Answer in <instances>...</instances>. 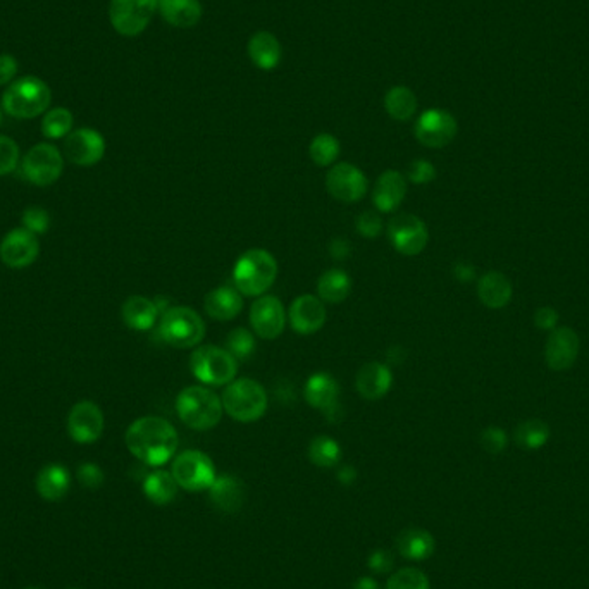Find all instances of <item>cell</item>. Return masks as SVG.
<instances>
[{
	"instance_id": "cell-20",
	"label": "cell",
	"mask_w": 589,
	"mask_h": 589,
	"mask_svg": "<svg viewBox=\"0 0 589 589\" xmlns=\"http://www.w3.org/2000/svg\"><path fill=\"white\" fill-rule=\"evenodd\" d=\"M579 355V336L571 328H556L547 340L545 359L553 370L572 368Z\"/></svg>"
},
{
	"instance_id": "cell-6",
	"label": "cell",
	"mask_w": 589,
	"mask_h": 589,
	"mask_svg": "<svg viewBox=\"0 0 589 589\" xmlns=\"http://www.w3.org/2000/svg\"><path fill=\"white\" fill-rule=\"evenodd\" d=\"M159 336L174 349H193L205 336V324L192 307H169L161 317Z\"/></svg>"
},
{
	"instance_id": "cell-19",
	"label": "cell",
	"mask_w": 589,
	"mask_h": 589,
	"mask_svg": "<svg viewBox=\"0 0 589 589\" xmlns=\"http://www.w3.org/2000/svg\"><path fill=\"white\" fill-rule=\"evenodd\" d=\"M290 326L298 334H313L326 323V307L319 296L300 294L290 305Z\"/></svg>"
},
{
	"instance_id": "cell-5",
	"label": "cell",
	"mask_w": 589,
	"mask_h": 589,
	"mask_svg": "<svg viewBox=\"0 0 589 589\" xmlns=\"http://www.w3.org/2000/svg\"><path fill=\"white\" fill-rule=\"evenodd\" d=\"M222 408L238 423H256L267 410V393L264 387L248 378L231 381L222 393Z\"/></svg>"
},
{
	"instance_id": "cell-14",
	"label": "cell",
	"mask_w": 589,
	"mask_h": 589,
	"mask_svg": "<svg viewBox=\"0 0 589 589\" xmlns=\"http://www.w3.org/2000/svg\"><path fill=\"white\" fill-rule=\"evenodd\" d=\"M106 154L104 136L92 128L71 131L64 142V157L76 166H95Z\"/></svg>"
},
{
	"instance_id": "cell-53",
	"label": "cell",
	"mask_w": 589,
	"mask_h": 589,
	"mask_svg": "<svg viewBox=\"0 0 589 589\" xmlns=\"http://www.w3.org/2000/svg\"><path fill=\"white\" fill-rule=\"evenodd\" d=\"M24 589H45V588H40V586H30V588H24Z\"/></svg>"
},
{
	"instance_id": "cell-17",
	"label": "cell",
	"mask_w": 589,
	"mask_h": 589,
	"mask_svg": "<svg viewBox=\"0 0 589 589\" xmlns=\"http://www.w3.org/2000/svg\"><path fill=\"white\" fill-rule=\"evenodd\" d=\"M104 424L100 407L90 400H83L73 406L68 416V433L74 442L89 444L102 436Z\"/></svg>"
},
{
	"instance_id": "cell-2",
	"label": "cell",
	"mask_w": 589,
	"mask_h": 589,
	"mask_svg": "<svg viewBox=\"0 0 589 589\" xmlns=\"http://www.w3.org/2000/svg\"><path fill=\"white\" fill-rule=\"evenodd\" d=\"M277 262L264 248L247 250L235 264V288L245 296H262L276 281Z\"/></svg>"
},
{
	"instance_id": "cell-18",
	"label": "cell",
	"mask_w": 589,
	"mask_h": 589,
	"mask_svg": "<svg viewBox=\"0 0 589 589\" xmlns=\"http://www.w3.org/2000/svg\"><path fill=\"white\" fill-rule=\"evenodd\" d=\"M305 400L309 406L321 410L328 419H340V385L328 372H317L305 383Z\"/></svg>"
},
{
	"instance_id": "cell-11",
	"label": "cell",
	"mask_w": 589,
	"mask_h": 589,
	"mask_svg": "<svg viewBox=\"0 0 589 589\" xmlns=\"http://www.w3.org/2000/svg\"><path fill=\"white\" fill-rule=\"evenodd\" d=\"M388 237L395 250L407 257L423 254L429 241L425 222L414 214H398L388 224Z\"/></svg>"
},
{
	"instance_id": "cell-3",
	"label": "cell",
	"mask_w": 589,
	"mask_h": 589,
	"mask_svg": "<svg viewBox=\"0 0 589 589\" xmlns=\"http://www.w3.org/2000/svg\"><path fill=\"white\" fill-rule=\"evenodd\" d=\"M52 92L37 76H24L13 81L2 95V109L16 119H33L49 109Z\"/></svg>"
},
{
	"instance_id": "cell-45",
	"label": "cell",
	"mask_w": 589,
	"mask_h": 589,
	"mask_svg": "<svg viewBox=\"0 0 589 589\" xmlns=\"http://www.w3.org/2000/svg\"><path fill=\"white\" fill-rule=\"evenodd\" d=\"M78 481L89 490H98L104 484L106 476H104V471L97 463L85 462L78 467Z\"/></svg>"
},
{
	"instance_id": "cell-35",
	"label": "cell",
	"mask_w": 589,
	"mask_h": 589,
	"mask_svg": "<svg viewBox=\"0 0 589 589\" xmlns=\"http://www.w3.org/2000/svg\"><path fill=\"white\" fill-rule=\"evenodd\" d=\"M550 440V427L539 419H529L519 424L516 429V442L520 448L539 450Z\"/></svg>"
},
{
	"instance_id": "cell-36",
	"label": "cell",
	"mask_w": 589,
	"mask_h": 589,
	"mask_svg": "<svg viewBox=\"0 0 589 589\" xmlns=\"http://www.w3.org/2000/svg\"><path fill=\"white\" fill-rule=\"evenodd\" d=\"M73 129V114L66 108H54L45 112L42 119V133L51 140L64 138Z\"/></svg>"
},
{
	"instance_id": "cell-25",
	"label": "cell",
	"mask_w": 589,
	"mask_h": 589,
	"mask_svg": "<svg viewBox=\"0 0 589 589\" xmlns=\"http://www.w3.org/2000/svg\"><path fill=\"white\" fill-rule=\"evenodd\" d=\"M35 486H37L38 495L43 500L57 501L68 495L71 488V474L61 463H49L43 469H40Z\"/></svg>"
},
{
	"instance_id": "cell-51",
	"label": "cell",
	"mask_w": 589,
	"mask_h": 589,
	"mask_svg": "<svg viewBox=\"0 0 589 589\" xmlns=\"http://www.w3.org/2000/svg\"><path fill=\"white\" fill-rule=\"evenodd\" d=\"M338 481L343 484V486H351L355 481H357V471L351 467V465H345L338 471Z\"/></svg>"
},
{
	"instance_id": "cell-34",
	"label": "cell",
	"mask_w": 589,
	"mask_h": 589,
	"mask_svg": "<svg viewBox=\"0 0 589 589\" xmlns=\"http://www.w3.org/2000/svg\"><path fill=\"white\" fill-rule=\"evenodd\" d=\"M309 459L317 467L332 469L341 461V446L330 436H315L309 444Z\"/></svg>"
},
{
	"instance_id": "cell-41",
	"label": "cell",
	"mask_w": 589,
	"mask_h": 589,
	"mask_svg": "<svg viewBox=\"0 0 589 589\" xmlns=\"http://www.w3.org/2000/svg\"><path fill=\"white\" fill-rule=\"evenodd\" d=\"M21 222H23V228L32 231V233H45L51 226V216L45 209L42 207H30L23 212V218H21Z\"/></svg>"
},
{
	"instance_id": "cell-22",
	"label": "cell",
	"mask_w": 589,
	"mask_h": 589,
	"mask_svg": "<svg viewBox=\"0 0 589 589\" xmlns=\"http://www.w3.org/2000/svg\"><path fill=\"white\" fill-rule=\"evenodd\" d=\"M393 385V374L385 364L369 362L359 369L355 387L362 398L366 400H379L387 395Z\"/></svg>"
},
{
	"instance_id": "cell-12",
	"label": "cell",
	"mask_w": 589,
	"mask_h": 589,
	"mask_svg": "<svg viewBox=\"0 0 589 589\" xmlns=\"http://www.w3.org/2000/svg\"><path fill=\"white\" fill-rule=\"evenodd\" d=\"M457 119L448 111L429 109L424 111L416 123V138L424 147L443 148L450 145L457 136Z\"/></svg>"
},
{
	"instance_id": "cell-46",
	"label": "cell",
	"mask_w": 589,
	"mask_h": 589,
	"mask_svg": "<svg viewBox=\"0 0 589 589\" xmlns=\"http://www.w3.org/2000/svg\"><path fill=\"white\" fill-rule=\"evenodd\" d=\"M393 566H395V556L385 548L374 550L369 556V569L374 574H388L393 569Z\"/></svg>"
},
{
	"instance_id": "cell-50",
	"label": "cell",
	"mask_w": 589,
	"mask_h": 589,
	"mask_svg": "<svg viewBox=\"0 0 589 589\" xmlns=\"http://www.w3.org/2000/svg\"><path fill=\"white\" fill-rule=\"evenodd\" d=\"M453 273H455V276H457V279L459 281H462V283H467V281H472L474 279V276H476V271H474V267L471 266V264H457L455 266V269H453Z\"/></svg>"
},
{
	"instance_id": "cell-29",
	"label": "cell",
	"mask_w": 589,
	"mask_h": 589,
	"mask_svg": "<svg viewBox=\"0 0 589 589\" xmlns=\"http://www.w3.org/2000/svg\"><path fill=\"white\" fill-rule=\"evenodd\" d=\"M479 300L488 309H503L512 298V285L501 273H486L478 281Z\"/></svg>"
},
{
	"instance_id": "cell-28",
	"label": "cell",
	"mask_w": 589,
	"mask_h": 589,
	"mask_svg": "<svg viewBox=\"0 0 589 589\" xmlns=\"http://www.w3.org/2000/svg\"><path fill=\"white\" fill-rule=\"evenodd\" d=\"M157 9L174 28H193L202 18L199 0H157Z\"/></svg>"
},
{
	"instance_id": "cell-21",
	"label": "cell",
	"mask_w": 589,
	"mask_h": 589,
	"mask_svg": "<svg viewBox=\"0 0 589 589\" xmlns=\"http://www.w3.org/2000/svg\"><path fill=\"white\" fill-rule=\"evenodd\" d=\"M406 195V176L400 171L388 169L376 182L372 192V202L378 207L379 212H393L402 205Z\"/></svg>"
},
{
	"instance_id": "cell-26",
	"label": "cell",
	"mask_w": 589,
	"mask_h": 589,
	"mask_svg": "<svg viewBox=\"0 0 589 589\" xmlns=\"http://www.w3.org/2000/svg\"><path fill=\"white\" fill-rule=\"evenodd\" d=\"M248 57L262 71H273L281 62L283 49L281 43L273 33L258 32L248 40Z\"/></svg>"
},
{
	"instance_id": "cell-8",
	"label": "cell",
	"mask_w": 589,
	"mask_h": 589,
	"mask_svg": "<svg viewBox=\"0 0 589 589\" xmlns=\"http://www.w3.org/2000/svg\"><path fill=\"white\" fill-rule=\"evenodd\" d=\"M171 474L176 479L178 486L186 491H203L216 481V467L203 452L186 450L180 453L174 462Z\"/></svg>"
},
{
	"instance_id": "cell-24",
	"label": "cell",
	"mask_w": 589,
	"mask_h": 589,
	"mask_svg": "<svg viewBox=\"0 0 589 589\" xmlns=\"http://www.w3.org/2000/svg\"><path fill=\"white\" fill-rule=\"evenodd\" d=\"M205 313L216 321H231L243 309V298L233 286H220L209 292L203 302Z\"/></svg>"
},
{
	"instance_id": "cell-39",
	"label": "cell",
	"mask_w": 589,
	"mask_h": 589,
	"mask_svg": "<svg viewBox=\"0 0 589 589\" xmlns=\"http://www.w3.org/2000/svg\"><path fill=\"white\" fill-rule=\"evenodd\" d=\"M387 589H429V579L423 571L407 567L388 579Z\"/></svg>"
},
{
	"instance_id": "cell-49",
	"label": "cell",
	"mask_w": 589,
	"mask_h": 589,
	"mask_svg": "<svg viewBox=\"0 0 589 589\" xmlns=\"http://www.w3.org/2000/svg\"><path fill=\"white\" fill-rule=\"evenodd\" d=\"M351 252V243H349L347 239L334 238L332 243H330V254H332V257L336 258V260H343V258L349 257Z\"/></svg>"
},
{
	"instance_id": "cell-38",
	"label": "cell",
	"mask_w": 589,
	"mask_h": 589,
	"mask_svg": "<svg viewBox=\"0 0 589 589\" xmlns=\"http://www.w3.org/2000/svg\"><path fill=\"white\" fill-rule=\"evenodd\" d=\"M226 351H229L237 360H245L256 351V338L248 330L237 328L226 338Z\"/></svg>"
},
{
	"instance_id": "cell-32",
	"label": "cell",
	"mask_w": 589,
	"mask_h": 589,
	"mask_svg": "<svg viewBox=\"0 0 589 589\" xmlns=\"http://www.w3.org/2000/svg\"><path fill=\"white\" fill-rule=\"evenodd\" d=\"M178 482L167 471H154L144 481V493L155 505H167L178 495Z\"/></svg>"
},
{
	"instance_id": "cell-30",
	"label": "cell",
	"mask_w": 589,
	"mask_h": 589,
	"mask_svg": "<svg viewBox=\"0 0 589 589\" xmlns=\"http://www.w3.org/2000/svg\"><path fill=\"white\" fill-rule=\"evenodd\" d=\"M435 538L433 534L419 528H410L398 534L397 548L402 556L408 560H425L435 553Z\"/></svg>"
},
{
	"instance_id": "cell-43",
	"label": "cell",
	"mask_w": 589,
	"mask_h": 589,
	"mask_svg": "<svg viewBox=\"0 0 589 589\" xmlns=\"http://www.w3.org/2000/svg\"><path fill=\"white\" fill-rule=\"evenodd\" d=\"M507 443H509L507 433L501 427L491 425L484 429L481 435V444L488 453H501L507 448Z\"/></svg>"
},
{
	"instance_id": "cell-13",
	"label": "cell",
	"mask_w": 589,
	"mask_h": 589,
	"mask_svg": "<svg viewBox=\"0 0 589 589\" xmlns=\"http://www.w3.org/2000/svg\"><path fill=\"white\" fill-rule=\"evenodd\" d=\"M326 188L332 199L340 202H359L368 192V178L353 164L340 163L326 176Z\"/></svg>"
},
{
	"instance_id": "cell-23",
	"label": "cell",
	"mask_w": 589,
	"mask_h": 589,
	"mask_svg": "<svg viewBox=\"0 0 589 589\" xmlns=\"http://www.w3.org/2000/svg\"><path fill=\"white\" fill-rule=\"evenodd\" d=\"M210 501L224 512V514H237L245 503V486L241 479L231 474L216 478L212 486L209 488Z\"/></svg>"
},
{
	"instance_id": "cell-7",
	"label": "cell",
	"mask_w": 589,
	"mask_h": 589,
	"mask_svg": "<svg viewBox=\"0 0 589 589\" xmlns=\"http://www.w3.org/2000/svg\"><path fill=\"white\" fill-rule=\"evenodd\" d=\"M190 369L193 376L205 385L224 387L235 381L238 372V360L226 349L216 345H203L192 353Z\"/></svg>"
},
{
	"instance_id": "cell-9",
	"label": "cell",
	"mask_w": 589,
	"mask_h": 589,
	"mask_svg": "<svg viewBox=\"0 0 589 589\" xmlns=\"http://www.w3.org/2000/svg\"><path fill=\"white\" fill-rule=\"evenodd\" d=\"M157 13V0H111L109 19L123 37H136L147 30Z\"/></svg>"
},
{
	"instance_id": "cell-16",
	"label": "cell",
	"mask_w": 589,
	"mask_h": 589,
	"mask_svg": "<svg viewBox=\"0 0 589 589\" xmlns=\"http://www.w3.org/2000/svg\"><path fill=\"white\" fill-rule=\"evenodd\" d=\"M40 254V243L37 235L18 228L9 231L0 243V258L7 267L23 269L32 266Z\"/></svg>"
},
{
	"instance_id": "cell-27",
	"label": "cell",
	"mask_w": 589,
	"mask_h": 589,
	"mask_svg": "<svg viewBox=\"0 0 589 589\" xmlns=\"http://www.w3.org/2000/svg\"><path fill=\"white\" fill-rule=\"evenodd\" d=\"M157 315H159V309L155 302L140 294L129 296L121 309V317L125 324L135 332H147L150 328H154Z\"/></svg>"
},
{
	"instance_id": "cell-33",
	"label": "cell",
	"mask_w": 589,
	"mask_h": 589,
	"mask_svg": "<svg viewBox=\"0 0 589 589\" xmlns=\"http://www.w3.org/2000/svg\"><path fill=\"white\" fill-rule=\"evenodd\" d=\"M385 109L395 121H408L417 111V97L407 87H395L388 90Z\"/></svg>"
},
{
	"instance_id": "cell-48",
	"label": "cell",
	"mask_w": 589,
	"mask_h": 589,
	"mask_svg": "<svg viewBox=\"0 0 589 589\" xmlns=\"http://www.w3.org/2000/svg\"><path fill=\"white\" fill-rule=\"evenodd\" d=\"M534 323L541 330H553L558 323V313L552 307H541L534 313Z\"/></svg>"
},
{
	"instance_id": "cell-10",
	"label": "cell",
	"mask_w": 589,
	"mask_h": 589,
	"mask_svg": "<svg viewBox=\"0 0 589 589\" xmlns=\"http://www.w3.org/2000/svg\"><path fill=\"white\" fill-rule=\"evenodd\" d=\"M64 169V155L51 144H38L23 159V173L30 183L49 186L56 183Z\"/></svg>"
},
{
	"instance_id": "cell-15",
	"label": "cell",
	"mask_w": 589,
	"mask_h": 589,
	"mask_svg": "<svg viewBox=\"0 0 589 589\" xmlns=\"http://www.w3.org/2000/svg\"><path fill=\"white\" fill-rule=\"evenodd\" d=\"M250 324L262 340H276L285 332L286 313L281 300L273 294H262L250 309Z\"/></svg>"
},
{
	"instance_id": "cell-40",
	"label": "cell",
	"mask_w": 589,
	"mask_h": 589,
	"mask_svg": "<svg viewBox=\"0 0 589 589\" xmlns=\"http://www.w3.org/2000/svg\"><path fill=\"white\" fill-rule=\"evenodd\" d=\"M18 144L9 136L0 135V176L11 174L18 166Z\"/></svg>"
},
{
	"instance_id": "cell-37",
	"label": "cell",
	"mask_w": 589,
	"mask_h": 589,
	"mask_svg": "<svg viewBox=\"0 0 589 589\" xmlns=\"http://www.w3.org/2000/svg\"><path fill=\"white\" fill-rule=\"evenodd\" d=\"M340 142L330 133H321L313 138L309 147V155L313 164L319 167L332 166L340 155Z\"/></svg>"
},
{
	"instance_id": "cell-52",
	"label": "cell",
	"mask_w": 589,
	"mask_h": 589,
	"mask_svg": "<svg viewBox=\"0 0 589 589\" xmlns=\"http://www.w3.org/2000/svg\"><path fill=\"white\" fill-rule=\"evenodd\" d=\"M353 589H379V584L376 579L372 577H360L355 584H353Z\"/></svg>"
},
{
	"instance_id": "cell-54",
	"label": "cell",
	"mask_w": 589,
	"mask_h": 589,
	"mask_svg": "<svg viewBox=\"0 0 589 589\" xmlns=\"http://www.w3.org/2000/svg\"><path fill=\"white\" fill-rule=\"evenodd\" d=\"M0 123H2V112H0Z\"/></svg>"
},
{
	"instance_id": "cell-44",
	"label": "cell",
	"mask_w": 589,
	"mask_h": 589,
	"mask_svg": "<svg viewBox=\"0 0 589 589\" xmlns=\"http://www.w3.org/2000/svg\"><path fill=\"white\" fill-rule=\"evenodd\" d=\"M407 176L414 184L431 183L436 178V167L433 166L429 161L416 159L410 163Z\"/></svg>"
},
{
	"instance_id": "cell-4",
	"label": "cell",
	"mask_w": 589,
	"mask_h": 589,
	"mask_svg": "<svg viewBox=\"0 0 589 589\" xmlns=\"http://www.w3.org/2000/svg\"><path fill=\"white\" fill-rule=\"evenodd\" d=\"M176 412L184 425L195 431H209L221 423L222 400L210 389L188 387L176 398Z\"/></svg>"
},
{
	"instance_id": "cell-47",
	"label": "cell",
	"mask_w": 589,
	"mask_h": 589,
	"mask_svg": "<svg viewBox=\"0 0 589 589\" xmlns=\"http://www.w3.org/2000/svg\"><path fill=\"white\" fill-rule=\"evenodd\" d=\"M18 74V61L9 54L0 56V87L13 83Z\"/></svg>"
},
{
	"instance_id": "cell-42",
	"label": "cell",
	"mask_w": 589,
	"mask_h": 589,
	"mask_svg": "<svg viewBox=\"0 0 589 589\" xmlns=\"http://www.w3.org/2000/svg\"><path fill=\"white\" fill-rule=\"evenodd\" d=\"M355 228H357V231H359L360 237L374 239L376 237H379L381 231H383V220L379 218L378 212H374V210H366V212H362V214L357 218Z\"/></svg>"
},
{
	"instance_id": "cell-31",
	"label": "cell",
	"mask_w": 589,
	"mask_h": 589,
	"mask_svg": "<svg viewBox=\"0 0 589 589\" xmlns=\"http://www.w3.org/2000/svg\"><path fill=\"white\" fill-rule=\"evenodd\" d=\"M351 292V279L341 269H330L317 281V294L323 302L341 304Z\"/></svg>"
},
{
	"instance_id": "cell-1",
	"label": "cell",
	"mask_w": 589,
	"mask_h": 589,
	"mask_svg": "<svg viewBox=\"0 0 589 589\" xmlns=\"http://www.w3.org/2000/svg\"><path fill=\"white\" fill-rule=\"evenodd\" d=\"M125 442L133 457L150 467H159L174 457L180 440L174 425L169 421L145 416L129 425Z\"/></svg>"
}]
</instances>
